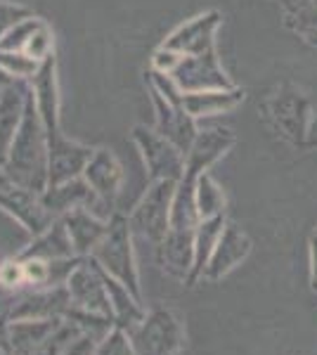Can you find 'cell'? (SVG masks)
<instances>
[{"mask_svg": "<svg viewBox=\"0 0 317 355\" xmlns=\"http://www.w3.org/2000/svg\"><path fill=\"white\" fill-rule=\"evenodd\" d=\"M157 256L164 272L185 282L194 263V230H175V227H171L164 242L157 246Z\"/></svg>", "mask_w": 317, "mask_h": 355, "instance_id": "17", "label": "cell"}, {"mask_svg": "<svg viewBox=\"0 0 317 355\" xmlns=\"http://www.w3.org/2000/svg\"><path fill=\"white\" fill-rule=\"evenodd\" d=\"M12 182H10V178L5 175V171H3V166H0V190H5V187H10Z\"/></svg>", "mask_w": 317, "mask_h": 355, "instance_id": "38", "label": "cell"}, {"mask_svg": "<svg viewBox=\"0 0 317 355\" xmlns=\"http://www.w3.org/2000/svg\"><path fill=\"white\" fill-rule=\"evenodd\" d=\"M19 259H40V261H60V259H74L76 251L71 246V239H69L67 225L62 218H57L53 225L45 232H40L33 237V242L24 246L19 251Z\"/></svg>", "mask_w": 317, "mask_h": 355, "instance_id": "21", "label": "cell"}, {"mask_svg": "<svg viewBox=\"0 0 317 355\" xmlns=\"http://www.w3.org/2000/svg\"><path fill=\"white\" fill-rule=\"evenodd\" d=\"M69 232V239H71V246L76 251V256L85 259L95 251V246L100 244V239L105 237L109 220L95 216L93 211L88 209H74L69 211L67 216H62Z\"/></svg>", "mask_w": 317, "mask_h": 355, "instance_id": "19", "label": "cell"}, {"mask_svg": "<svg viewBox=\"0 0 317 355\" xmlns=\"http://www.w3.org/2000/svg\"><path fill=\"white\" fill-rule=\"evenodd\" d=\"M194 194H197V211L201 220L213 218V216H225V194L209 173H201L197 178V192Z\"/></svg>", "mask_w": 317, "mask_h": 355, "instance_id": "24", "label": "cell"}, {"mask_svg": "<svg viewBox=\"0 0 317 355\" xmlns=\"http://www.w3.org/2000/svg\"><path fill=\"white\" fill-rule=\"evenodd\" d=\"M310 272H313V282H317V230L310 237Z\"/></svg>", "mask_w": 317, "mask_h": 355, "instance_id": "35", "label": "cell"}, {"mask_svg": "<svg viewBox=\"0 0 317 355\" xmlns=\"http://www.w3.org/2000/svg\"><path fill=\"white\" fill-rule=\"evenodd\" d=\"M28 17H33V12L28 8H24V5L0 0V41H3V36L10 31V28L17 26L19 21L28 19Z\"/></svg>", "mask_w": 317, "mask_h": 355, "instance_id": "32", "label": "cell"}, {"mask_svg": "<svg viewBox=\"0 0 317 355\" xmlns=\"http://www.w3.org/2000/svg\"><path fill=\"white\" fill-rule=\"evenodd\" d=\"M126 334L135 355H178L185 346V327H182L180 315L169 308H157L147 313Z\"/></svg>", "mask_w": 317, "mask_h": 355, "instance_id": "3", "label": "cell"}, {"mask_svg": "<svg viewBox=\"0 0 317 355\" xmlns=\"http://www.w3.org/2000/svg\"><path fill=\"white\" fill-rule=\"evenodd\" d=\"M132 140L145 159L149 180H180L185 173V154L171 140H166L159 130H147L145 125H135Z\"/></svg>", "mask_w": 317, "mask_h": 355, "instance_id": "5", "label": "cell"}, {"mask_svg": "<svg viewBox=\"0 0 317 355\" xmlns=\"http://www.w3.org/2000/svg\"><path fill=\"white\" fill-rule=\"evenodd\" d=\"M10 83H15V78H10L8 73H5L3 69H0V90H3V88H8Z\"/></svg>", "mask_w": 317, "mask_h": 355, "instance_id": "37", "label": "cell"}, {"mask_svg": "<svg viewBox=\"0 0 317 355\" xmlns=\"http://www.w3.org/2000/svg\"><path fill=\"white\" fill-rule=\"evenodd\" d=\"M308 145L310 147H315L317 145V116L313 119V121H310V125H308Z\"/></svg>", "mask_w": 317, "mask_h": 355, "instance_id": "36", "label": "cell"}, {"mask_svg": "<svg viewBox=\"0 0 317 355\" xmlns=\"http://www.w3.org/2000/svg\"><path fill=\"white\" fill-rule=\"evenodd\" d=\"M43 62H36L26 53H3L0 50V69L8 73L15 81H33V76L38 73V69Z\"/></svg>", "mask_w": 317, "mask_h": 355, "instance_id": "26", "label": "cell"}, {"mask_svg": "<svg viewBox=\"0 0 317 355\" xmlns=\"http://www.w3.org/2000/svg\"><path fill=\"white\" fill-rule=\"evenodd\" d=\"M244 100V90H194V93H182V110L192 119L213 116V114L230 112Z\"/></svg>", "mask_w": 317, "mask_h": 355, "instance_id": "22", "label": "cell"}, {"mask_svg": "<svg viewBox=\"0 0 317 355\" xmlns=\"http://www.w3.org/2000/svg\"><path fill=\"white\" fill-rule=\"evenodd\" d=\"M43 24H45V21L38 19V17H28V19L19 21V24L12 26L3 36V41H0V50H3V53H19V50H24L26 43L31 41V36Z\"/></svg>", "mask_w": 317, "mask_h": 355, "instance_id": "27", "label": "cell"}, {"mask_svg": "<svg viewBox=\"0 0 317 355\" xmlns=\"http://www.w3.org/2000/svg\"><path fill=\"white\" fill-rule=\"evenodd\" d=\"M67 289L69 296H71V303L83 311L90 313H100L107 315V318L114 320V308L112 301H109L107 287L100 277V270H97L95 261L90 256H85L83 261L78 263L76 268L71 270L67 279Z\"/></svg>", "mask_w": 317, "mask_h": 355, "instance_id": "9", "label": "cell"}, {"mask_svg": "<svg viewBox=\"0 0 317 355\" xmlns=\"http://www.w3.org/2000/svg\"><path fill=\"white\" fill-rule=\"evenodd\" d=\"M0 211L12 216V218L19 223L28 234H33V237L45 232L57 220L55 216L45 209L38 192L24 190V187H17V185H10V187H5V190H0Z\"/></svg>", "mask_w": 317, "mask_h": 355, "instance_id": "10", "label": "cell"}, {"mask_svg": "<svg viewBox=\"0 0 317 355\" xmlns=\"http://www.w3.org/2000/svg\"><path fill=\"white\" fill-rule=\"evenodd\" d=\"M83 178L90 187H93L95 197L100 199V206L105 211V218L109 220L117 211V199H119V192H121V185H123V168H121L119 159L114 157L112 150H100L93 152L90 162L85 164L83 168Z\"/></svg>", "mask_w": 317, "mask_h": 355, "instance_id": "7", "label": "cell"}, {"mask_svg": "<svg viewBox=\"0 0 317 355\" xmlns=\"http://www.w3.org/2000/svg\"><path fill=\"white\" fill-rule=\"evenodd\" d=\"M90 259H93V256H90ZM95 266H97V261H95ZM97 270H100V277H102V282H105V287H107L109 301H112L114 322H117L119 329L128 331L130 327H135V324L147 315L145 308H142V301L135 299V296H132V291L126 287L121 279H117L114 275H109L102 266H97Z\"/></svg>", "mask_w": 317, "mask_h": 355, "instance_id": "20", "label": "cell"}, {"mask_svg": "<svg viewBox=\"0 0 317 355\" xmlns=\"http://www.w3.org/2000/svg\"><path fill=\"white\" fill-rule=\"evenodd\" d=\"M90 256L97 261V266H102L109 275L121 279L132 291L135 299L142 301L140 270H137L135 249H132V230H130L128 216L114 214L109 218L105 237L100 239V244L95 246V251Z\"/></svg>", "mask_w": 317, "mask_h": 355, "instance_id": "2", "label": "cell"}, {"mask_svg": "<svg viewBox=\"0 0 317 355\" xmlns=\"http://www.w3.org/2000/svg\"><path fill=\"white\" fill-rule=\"evenodd\" d=\"M3 171L17 187L38 194L48 190V137L38 116L33 90H28L24 116H22L19 130L12 140Z\"/></svg>", "mask_w": 317, "mask_h": 355, "instance_id": "1", "label": "cell"}, {"mask_svg": "<svg viewBox=\"0 0 317 355\" xmlns=\"http://www.w3.org/2000/svg\"><path fill=\"white\" fill-rule=\"evenodd\" d=\"M313 289H315V291H317V282H313Z\"/></svg>", "mask_w": 317, "mask_h": 355, "instance_id": "39", "label": "cell"}, {"mask_svg": "<svg viewBox=\"0 0 317 355\" xmlns=\"http://www.w3.org/2000/svg\"><path fill=\"white\" fill-rule=\"evenodd\" d=\"M95 353H97V341L90 334H83V331L62 351V355H95Z\"/></svg>", "mask_w": 317, "mask_h": 355, "instance_id": "34", "label": "cell"}, {"mask_svg": "<svg viewBox=\"0 0 317 355\" xmlns=\"http://www.w3.org/2000/svg\"><path fill=\"white\" fill-rule=\"evenodd\" d=\"M19 261L24 263V284L33 289L50 287V261H40V259H19Z\"/></svg>", "mask_w": 317, "mask_h": 355, "instance_id": "30", "label": "cell"}, {"mask_svg": "<svg viewBox=\"0 0 317 355\" xmlns=\"http://www.w3.org/2000/svg\"><path fill=\"white\" fill-rule=\"evenodd\" d=\"M28 57H33L36 62H45L48 57H53V31L48 24H43L36 33L31 36V41L26 43V48L22 50Z\"/></svg>", "mask_w": 317, "mask_h": 355, "instance_id": "31", "label": "cell"}, {"mask_svg": "<svg viewBox=\"0 0 317 355\" xmlns=\"http://www.w3.org/2000/svg\"><path fill=\"white\" fill-rule=\"evenodd\" d=\"M182 93H194V90H230L237 88L223 71L218 62L216 48L206 50L201 55H182L178 67L169 73Z\"/></svg>", "mask_w": 317, "mask_h": 355, "instance_id": "6", "label": "cell"}, {"mask_svg": "<svg viewBox=\"0 0 317 355\" xmlns=\"http://www.w3.org/2000/svg\"><path fill=\"white\" fill-rule=\"evenodd\" d=\"M0 287H5V289L24 287V263L17 259V256L0 263Z\"/></svg>", "mask_w": 317, "mask_h": 355, "instance_id": "33", "label": "cell"}, {"mask_svg": "<svg viewBox=\"0 0 317 355\" xmlns=\"http://www.w3.org/2000/svg\"><path fill=\"white\" fill-rule=\"evenodd\" d=\"M218 26H221V12L213 10V12L199 15L192 21H187V24L178 26L166 38L161 48H169L173 53H180V55H201L206 50L216 48L213 36H216Z\"/></svg>", "mask_w": 317, "mask_h": 355, "instance_id": "14", "label": "cell"}, {"mask_svg": "<svg viewBox=\"0 0 317 355\" xmlns=\"http://www.w3.org/2000/svg\"><path fill=\"white\" fill-rule=\"evenodd\" d=\"M152 100L157 107V125L159 133L171 140L182 154H187V150L192 147L194 137H197V128H194V119L189 116L185 110L180 107H173L169 100H164L157 90H152Z\"/></svg>", "mask_w": 317, "mask_h": 355, "instance_id": "18", "label": "cell"}, {"mask_svg": "<svg viewBox=\"0 0 317 355\" xmlns=\"http://www.w3.org/2000/svg\"><path fill=\"white\" fill-rule=\"evenodd\" d=\"M232 145H234V135H232V130H228V128H211V130H204V133H197L192 147H189L185 154V173H182V178L197 180V178L201 173H206Z\"/></svg>", "mask_w": 317, "mask_h": 355, "instance_id": "15", "label": "cell"}, {"mask_svg": "<svg viewBox=\"0 0 317 355\" xmlns=\"http://www.w3.org/2000/svg\"><path fill=\"white\" fill-rule=\"evenodd\" d=\"M28 90H31V85L26 81H15L0 90V166L8 159L12 140L19 130Z\"/></svg>", "mask_w": 317, "mask_h": 355, "instance_id": "16", "label": "cell"}, {"mask_svg": "<svg viewBox=\"0 0 317 355\" xmlns=\"http://www.w3.org/2000/svg\"><path fill=\"white\" fill-rule=\"evenodd\" d=\"M65 320H67V322H71V324H76L83 334H90L97 343H100L109 334V331L117 327V322H114L112 318H107V315L83 311V308L74 306V303H71V308L67 311Z\"/></svg>", "mask_w": 317, "mask_h": 355, "instance_id": "25", "label": "cell"}, {"mask_svg": "<svg viewBox=\"0 0 317 355\" xmlns=\"http://www.w3.org/2000/svg\"><path fill=\"white\" fill-rule=\"evenodd\" d=\"M3 355H17V353H3Z\"/></svg>", "mask_w": 317, "mask_h": 355, "instance_id": "40", "label": "cell"}, {"mask_svg": "<svg viewBox=\"0 0 317 355\" xmlns=\"http://www.w3.org/2000/svg\"><path fill=\"white\" fill-rule=\"evenodd\" d=\"M178 180H157L149 182L147 192L130 211L128 223L130 230L137 237L147 239L154 246L164 242V237L171 230V206L175 194Z\"/></svg>", "mask_w": 317, "mask_h": 355, "instance_id": "4", "label": "cell"}, {"mask_svg": "<svg viewBox=\"0 0 317 355\" xmlns=\"http://www.w3.org/2000/svg\"><path fill=\"white\" fill-rule=\"evenodd\" d=\"M78 334H80V329L76 327V324H71L65 320V322H62L60 327L48 336V339L40 343L36 351H31L28 355H62V351H65V348L76 339Z\"/></svg>", "mask_w": 317, "mask_h": 355, "instance_id": "28", "label": "cell"}, {"mask_svg": "<svg viewBox=\"0 0 317 355\" xmlns=\"http://www.w3.org/2000/svg\"><path fill=\"white\" fill-rule=\"evenodd\" d=\"M40 199H43L45 209H48L55 218H62V216H67L69 211H74V209H88V211H93L95 216L105 218L100 199L95 197L93 187L85 182L83 175L71 178V180L60 182V185H50L48 190L40 194Z\"/></svg>", "mask_w": 317, "mask_h": 355, "instance_id": "12", "label": "cell"}, {"mask_svg": "<svg viewBox=\"0 0 317 355\" xmlns=\"http://www.w3.org/2000/svg\"><path fill=\"white\" fill-rule=\"evenodd\" d=\"M95 355H135L132 351V343L128 339L123 329L114 327L109 334L97 343V353Z\"/></svg>", "mask_w": 317, "mask_h": 355, "instance_id": "29", "label": "cell"}, {"mask_svg": "<svg viewBox=\"0 0 317 355\" xmlns=\"http://www.w3.org/2000/svg\"><path fill=\"white\" fill-rule=\"evenodd\" d=\"M71 308V296H69L67 284L60 287L33 289L31 294L22 296L8 308V313L0 315L3 322H15V320H65L67 311Z\"/></svg>", "mask_w": 317, "mask_h": 355, "instance_id": "8", "label": "cell"}, {"mask_svg": "<svg viewBox=\"0 0 317 355\" xmlns=\"http://www.w3.org/2000/svg\"><path fill=\"white\" fill-rule=\"evenodd\" d=\"M268 119L275 123V128L280 130V135H284L291 142H301L305 130V114H308V102L301 93L296 90H280L277 95H273L265 105Z\"/></svg>", "mask_w": 317, "mask_h": 355, "instance_id": "13", "label": "cell"}, {"mask_svg": "<svg viewBox=\"0 0 317 355\" xmlns=\"http://www.w3.org/2000/svg\"><path fill=\"white\" fill-rule=\"evenodd\" d=\"M225 225H228L225 216H213V218L199 220V225L194 227V263H192V270H189V277L185 279L187 287H194L204 277L206 263H209L213 246H216Z\"/></svg>", "mask_w": 317, "mask_h": 355, "instance_id": "23", "label": "cell"}, {"mask_svg": "<svg viewBox=\"0 0 317 355\" xmlns=\"http://www.w3.org/2000/svg\"><path fill=\"white\" fill-rule=\"evenodd\" d=\"M249 254H251L249 234L244 230H239L237 225H232V223H228L225 230L221 232V237H218L216 246H213V254L209 263H206V270L201 279H206V282H218L225 275L232 272Z\"/></svg>", "mask_w": 317, "mask_h": 355, "instance_id": "11", "label": "cell"}]
</instances>
